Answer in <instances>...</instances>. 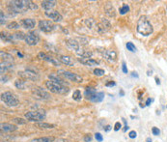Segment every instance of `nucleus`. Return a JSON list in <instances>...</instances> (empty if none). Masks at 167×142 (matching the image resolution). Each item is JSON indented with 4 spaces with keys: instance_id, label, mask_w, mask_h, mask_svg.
Masks as SVG:
<instances>
[{
    "instance_id": "obj_9",
    "label": "nucleus",
    "mask_w": 167,
    "mask_h": 142,
    "mask_svg": "<svg viewBox=\"0 0 167 142\" xmlns=\"http://www.w3.org/2000/svg\"><path fill=\"white\" fill-rule=\"evenodd\" d=\"M61 73H62V76L65 77V79H67L69 80L76 82V83H81V82H83L82 76H78L76 74H73V73L68 72V71H62Z\"/></svg>"
},
{
    "instance_id": "obj_50",
    "label": "nucleus",
    "mask_w": 167,
    "mask_h": 142,
    "mask_svg": "<svg viewBox=\"0 0 167 142\" xmlns=\"http://www.w3.org/2000/svg\"><path fill=\"white\" fill-rule=\"evenodd\" d=\"M128 129V125L127 126H125V128H124V131H127V130Z\"/></svg>"
},
{
    "instance_id": "obj_46",
    "label": "nucleus",
    "mask_w": 167,
    "mask_h": 142,
    "mask_svg": "<svg viewBox=\"0 0 167 142\" xmlns=\"http://www.w3.org/2000/svg\"><path fill=\"white\" fill-rule=\"evenodd\" d=\"M152 103V100L149 98V99H147V100H146V105H150V103Z\"/></svg>"
},
{
    "instance_id": "obj_30",
    "label": "nucleus",
    "mask_w": 167,
    "mask_h": 142,
    "mask_svg": "<svg viewBox=\"0 0 167 142\" xmlns=\"http://www.w3.org/2000/svg\"><path fill=\"white\" fill-rule=\"evenodd\" d=\"M14 35V38L15 39H20V40H25V37H26V34H24L23 32H17V33H15L13 34Z\"/></svg>"
},
{
    "instance_id": "obj_11",
    "label": "nucleus",
    "mask_w": 167,
    "mask_h": 142,
    "mask_svg": "<svg viewBox=\"0 0 167 142\" xmlns=\"http://www.w3.org/2000/svg\"><path fill=\"white\" fill-rule=\"evenodd\" d=\"M45 15L48 17H49L50 20H52L54 22H60L63 20V17L61 16V14L56 11H48L45 13Z\"/></svg>"
},
{
    "instance_id": "obj_24",
    "label": "nucleus",
    "mask_w": 167,
    "mask_h": 142,
    "mask_svg": "<svg viewBox=\"0 0 167 142\" xmlns=\"http://www.w3.org/2000/svg\"><path fill=\"white\" fill-rule=\"evenodd\" d=\"M104 92H98L95 95V97L92 99L91 102H93V103H101V100H104Z\"/></svg>"
},
{
    "instance_id": "obj_37",
    "label": "nucleus",
    "mask_w": 167,
    "mask_h": 142,
    "mask_svg": "<svg viewBox=\"0 0 167 142\" xmlns=\"http://www.w3.org/2000/svg\"><path fill=\"white\" fill-rule=\"evenodd\" d=\"M0 17H1V20H0V23H1V25H4L5 24V16H4V13L3 11H0Z\"/></svg>"
},
{
    "instance_id": "obj_1",
    "label": "nucleus",
    "mask_w": 167,
    "mask_h": 142,
    "mask_svg": "<svg viewBox=\"0 0 167 142\" xmlns=\"http://www.w3.org/2000/svg\"><path fill=\"white\" fill-rule=\"evenodd\" d=\"M38 5L29 0H14L9 2V10L15 14H22L27 10H37Z\"/></svg>"
},
{
    "instance_id": "obj_32",
    "label": "nucleus",
    "mask_w": 167,
    "mask_h": 142,
    "mask_svg": "<svg viewBox=\"0 0 167 142\" xmlns=\"http://www.w3.org/2000/svg\"><path fill=\"white\" fill-rule=\"evenodd\" d=\"M126 47H127L128 50H129V51H131V52H135L136 51V47L131 42H128L126 44Z\"/></svg>"
},
{
    "instance_id": "obj_16",
    "label": "nucleus",
    "mask_w": 167,
    "mask_h": 142,
    "mask_svg": "<svg viewBox=\"0 0 167 142\" xmlns=\"http://www.w3.org/2000/svg\"><path fill=\"white\" fill-rule=\"evenodd\" d=\"M21 25L25 29H33L36 25V20L33 19H24L21 20Z\"/></svg>"
},
{
    "instance_id": "obj_54",
    "label": "nucleus",
    "mask_w": 167,
    "mask_h": 142,
    "mask_svg": "<svg viewBox=\"0 0 167 142\" xmlns=\"http://www.w3.org/2000/svg\"><path fill=\"white\" fill-rule=\"evenodd\" d=\"M166 108H167V105H166Z\"/></svg>"
},
{
    "instance_id": "obj_22",
    "label": "nucleus",
    "mask_w": 167,
    "mask_h": 142,
    "mask_svg": "<svg viewBox=\"0 0 167 142\" xmlns=\"http://www.w3.org/2000/svg\"><path fill=\"white\" fill-rule=\"evenodd\" d=\"M49 79L53 81V82H56V83H59V84H62V85H65L66 86V82H65V80H63L61 77H60L59 76L57 75H54V74H51L48 76Z\"/></svg>"
},
{
    "instance_id": "obj_47",
    "label": "nucleus",
    "mask_w": 167,
    "mask_h": 142,
    "mask_svg": "<svg viewBox=\"0 0 167 142\" xmlns=\"http://www.w3.org/2000/svg\"><path fill=\"white\" fill-rule=\"evenodd\" d=\"M119 94H120V96H121V97H123V96H125V92H124V90H120V92H119Z\"/></svg>"
},
{
    "instance_id": "obj_45",
    "label": "nucleus",
    "mask_w": 167,
    "mask_h": 142,
    "mask_svg": "<svg viewBox=\"0 0 167 142\" xmlns=\"http://www.w3.org/2000/svg\"><path fill=\"white\" fill-rule=\"evenodd\" d=\"M110 130H111V126H109V125L106 126V127L104 128V131H109Z\"/></svg>"
},
{
    "instance_id": "obj_4",
    "label": "nucleus",
    "mask_w": 167,
    "mask_h": 142,
    "mask_svg": "<svg viewBox=\"0 0 167 142\" xmlns=\"http://www.w3.org/2000/svg\"><path fill=\"white\" fill-rule=\"evenodd\" d=\"M1 100L5 103L7 106L10 107H15L20 104V100L17 97L11 92H4L1 94Z\"/></svg>"
},
{
    "instance_id": "obj_44",
    "label": "nucleus",
    "mask_w": 167,
    "mask_h": 142,
    "mask_svg": "<svg viewBox=\"0 0 167 142\" xmlns=\"http://www.w3.org/2000/svg\"><path fill=\"white\" fill-rule=\"evenodd\" d=\"M131 76H133V77H136V79H138V77H139L138 74H137V73H135V72L131 73Z\"/></svg>"
},
{
    "instance_id": "obj_41",
    "label": "nucleus",
    "mask_w": 167,
    "mask_h": 142,
    "mask_svg": "<svg viewBox=\"0 0 167 142\" xmlns=\"http://www.w3.org/2000/svg\"><path fill=\"white\" fill-rule=\"evenodd\" d=\"M122 71L124 74H128V68H127V65H126V63L123 62L122 63Z\"/></svg>"
},
{
    "instance_id": "obj_7",
    "label": "nucleus",
    "mask_w": 167,
    "mask_h": 142,
    "mask_svg": "<svg viewBox=\"0 0 167 142\" xmlns=\"http://www.w3.org/2000/svg\"><path fill=\"white\" fill-rule=\"evenodd\" d=\"M39 27H40V29L42 31L45 32V33L52 32L57 28V26L50 20H40L39 21Z\"/></svg>"
},
{
    "instance_id": "obj_38",
    "label": "nucleus",
    "mask_w": 167,
    "mask_h": 142,
    "mask_svg": "<svg viewBox=\"0 0 167 142\" xmlns=\"http://www.w3.org/2000/svg\"><path fill=\"white\" fill-rule=\"evenodd\" d=\"M152 132H153V134L154 135H159V134H160V131L157 129V128H156V127H154L152 129Z\"/></svg>"
},
{
    "instance_id": "obj_42",
    "label": "nucleus",
    "mask_w": 167,
    "mask_h": 142,
    "mask_svg": "<svg viewBox=\"0 0 167 142\" xmlns=\"http://www.w3.org/2000/svg\"><path fill=\"white\" fill-rule=\"evenodd\" d=\"M115 85H116L115 81H110V82H107V83L105 84V86H107V87H112V86H115Z\"/></svg>"
},
{
    "instance_id": "obj_17",
    "label": "nucleus",
    "mask_w": 167,
    "mask_h": 142,
    "mask_svg": "<svg viewBox=\"0 0 167 142\" xmlns=\"http://www.w3.org/2000/svg\"><path fill=\"white\" fill-rule=\"evenodd\" d=\"M38 56H39L41 59H43V60H45V61H48V62H49V63H51L52 65L56 66V67H58V66L60 65V63H59L58 61H56V60H55V59L52 58V57L46 55V54H45V52H40Z\"/></svg>"
},
{
    "instance_id": "obj_23",
    "label": "nucleus",
    "mask_w": 167,
    "mask_h": 142,
    "mask_svg": "<svg viewBox=\"0 0 167 142\" xmlns=\"http://www.w3.org/2000/svg\"><path fill=\"white\" fill-rule=\"evenodd\" d=\"M13 39H15V38H14V35L7 34V33H5V32H2V33H1V40L4 41V42L13 43Z\"/></svg>"
},
{
    "instance_id": "obj_55",
    "label": "nucleus",
    "mask_w": 167,
    "mask_h": 142,
    "mask_svg": "<svg viewBox=\"0 0 167 142\" xmlns=\"http://www.w3.org/2000/svg\"><path fill=\"white\" fill-rule=\"evenodd\" d=\"M166 9H167V7H166Z\"/></svg>"
},
{
    "instance_id": "obj_19",
    "label": "nucleus",
    "mask_w": 167,
    "mask_h": 142,
    "mask_svg": "<svg viewBox=\"0 0 167 142\" xmlns=\"http://www.w3.org/2000/svg\"><path fill=\"white\" fill-rule=\"evenodd\" d=\"M98 93L96 91V89L94 88V87H87V88L85 89V97L87 100H92V99L95 97V95Z\"/></svg>"
},
{
    "instance_id": "obj_49",
    "label": "nucleus",
    "mask_w": 167,
    "mask_h": 142,
    "mask_svg": "<svg viewBox=\"0 0 167 142\" xmlns=\"http://www.w3.org/2000/svg\"><path fill=\"white\" fill-rule=\"evenodd\" d=\"M156 84H157V85H159V84H160V81H159V79H157V77H156Z\"/></svg>"
},
{
    "instance_id": "obj_43",
    "label": "nucleus",
    "mask_w": 167,
    "mask_h": 142,
    "mask_svg": "<svg viewBox=\"0 0 167 142\" xmlns=\"http://www.w3.org/2000/svg\"><path fill=\"white\" fill-rule=\"evenodd\" d=\"M92 140V136L91 135H85L84 136V141L85 142H91Z\"/></svg>"
},
{
    "instance_id": "obj_31",
    "label": "nucleus",
    "mask_w": 167,
    "mask_h": 142,
    "mask_svg": "<svg viewBox=\"0 0 167 142\" xmlns=\"http://www.w3.org/2000/svg\"><path fill=\"white\" fill-rule=\"evenodd\" d=\"M7 27L9 29H18L20 27V25L18 24L17 21H12V22H10V23L7 25Z\"/></svg>"
},
{
    "instance_id": "obj_3",
    "label": "nucleus",
    "mask_w": 167,
    "mask_h": 142,
    "mask_svg": "<svg viewBox=\"0 0 167 142\" xmlns=\"http://www.w3.org/2000/svg\"><path fill=\"white\" fill-rule=\"evenodd\" d=\"M45 86L50 92H52L54 94H59V95H66L69 93L70 89L67 86L56 83V82H53L51 80L45 81Z\"/></svg>"
},
{
    "instance_id": "obj_26",
    "label": "nucleus",
    "mask_w": 167,
    "mask_h": 142,
    "mask_svg": "<svg viewBox=\"0 0 167 142\" xmlns=\"http://www.w3.org/2000/svg\"><path fill=\"white\" fill-rule=\"evenodd\" d=\"M54 141V137L50 136V137H40V138H35L32 139L29 142H53Z\"/></svg>"
},
{
    "instance_id": "obj_39",
    "label": "nucleus",
    "mask_w": 167,
    "mask_h": 142,
    "mask_svg": "<svg viewBox=\"0 0 167 142\" xmlns=\"http://www.w3.org/2000/svg\"><path fill=\"white\" fill-rule=\"evenodd\" d=\"M122 128V125H121V123L120 122H116L115 123V126H114V130L117 131H119L120 129H121Z\"/></svg>"
},
{
    "instance_id": "obj_8",
    "label": "nucleus",
    "mask_w": 167,
    "mask_h": 142,
    "mask_svg": "<svg viewBox=\"0 0 167 142\" xmlns=\"http://www.w3.org/2000/svg\"><path fill=\"white\" fill-rule=\"evenodd\" d=\"M17 75L20 76L22 79H29V80H38L39 79V75L35 73L34 71L31 70H25L22 72H18Z\"/></svg>"
},
{
    "instance_id": "obj_29",
    "label": "nucleus",
    "mask_w": 167,
    "mask_h": 142,
    "mask_svg": "<svg viewBox=\"0 0 167 142\" xmlns=\"http://www.w3.org/2000/svg\"><path fill=\"white\" fill-rule=\"evenodd\" d=\"M73 99L76 100V102H79V100L82 99V96H81V92L79 90H76L75 92L73 94Z\"/></svg>"
},
{
    "instance_id": "obj_15",
    "label": "nucleus",
    "mask_w": 167,
    "mask_h": 142,
    "mask_svg": "<svg viewBox=\"0 0 167 142\" xmlns=\"http://www.w3.org/2000/svg\"><path fill=\"white\" fill-rule=\"evenodd\" d=\"M56 1H54V0H45V1H43L41 3V6L42 8L44 9V10H45L46 12L51 10L52 8H54L55 6H56Z\"/></svg>"
},
{
    "instance_id": "obj_6",
    "label": "nucleus",
    "mask_w": 167,
    "mask_h": 142,
    "mask_svg": "<svg viewBox=\"0 0 167 142\" xmlns=\"http://www.w3.org/2000/svg\"><path fill=\"white\" fill-rule=\"evenodd\" d=\"M32 95L37 100H45L50 99V95L43 88H41V87H36V88L32 90Z\"/></svg>"
},
{
    "instance_id": "obj_52",
    "label": "nucleus",
    "mask_w": 167,
    "mask_h": 142,
    "mask_svg": "<svg viewBox=\"0 0 167 142\" xmlns=\"http://www.w3.org/2000/svg\"><path fill=\"white\" fill-rule=\"evenodd\" d=\"M146 142H152V139H151V138H150V137H149V138H147Z\"/></svg>"
},
{
    "instance_id": "obj_34",
    "label": "nucleus",
    "mask_w": 167,
    "mask_h": 142,
    "mask_svg": "<svg viewBox=\"0 0 167 142\" xmlns=\"http://www.w3.org/2000/svg\"><path fill=\"white\" fill-rule=\"evenodd\" d=\"M128 11H129V6L127 5V4L123 5L121 8H120V10H119V12H120V14H121V15H125V14H127Z\"/></svg>"
},
{
    "instance_id": "obj_18",
    "label": "nucleus",
    "mask_w": 167,
    "mask_h": 142,
    "mask_svg": "<svg viewBox=\"0 0 167 142\" xmlns=\"http://www.w3.org/2000/svg\"><path fill=\"white\" fill-rule=\"evenodd\" d=\"M59 61L65 64V65L70 66V67H73L75 65V61H73V59L71 56H66V55H60L59 56Z\"/></svg>"
},
{
    "instance_id": "obj_36",
    "label": "nucleus",
    "mask_w": 167,
    "mask_h": 142,
    "mask_svg": "<svg viewBox=\"0 0 167 142\" xmlns=\"http://www.w3.org/2000/svg\"><path fill=\"white\" fill-rule=\"evenodd\" d=\"M95 138H96L97 141H99V142H101L104 140V137H103V135L100 134V132H97V134H95Z\"/></svg>"
},
{
    "instance_id": "obj_14",
    "label": "nucleus",
    "mask_w": 167,
    "mask_h": 142,
    "mask_svg": "<svg viewBox=\"0 0 167 142\" xmlns=\"http://www.w3.org/2000/svg\"><path fill=\"white\" fill-rule=\"evenodd\" d=\"M78 61L81 64H83V65L88 66V67L98 66L100 64L97 60H94V59H92V58H78Z\"/></svg>"
},
{
    "instance_id": "obj_27",
    "label": "nucleus",
    "mask_w": 167,
    "mask_h": 142,
    "mask_svg": "<svg viewBox=\"0 0 167 142\" xmlns=\"http://www.w3.org/2000/svg\"><path fill=\"white\" fill-rule=\"evenodd\" d=\"M15 86L17 87V89H20V90H24L25 87H26V82L23 80V79H17L15 82Z\"/></svg>"
},
{
    "instance_id": "obj_12",
    "label": "nucleus",
    "mask_w": 167,
    "mask_h": 142,
    "mask_svg": "<svg viewBox=\"0 0 167 142\" xmlns=\"http://www.w3.org/2000/svg\"><path fill=\"white\" fill-rule=\"evenodd\" d=\"M104 58L109 63H114L117 60V53L114 50H105L104 52Z\"/></svg>"
},
{
    "instance_id": "obj_53",
    "label": "nucleus",
    "mask_w": 167,
    "mask_h": 142,
    "mask_svg": "<svg viewBox=\"0 0 167 142\" xmlns=\"http://www.w3.org/2000/svg\"><path fill=\"white\" fill-rule=\"evenodd\" d=\"M147 75H148V76H152V71H151V72H150V71H149V72H148V74H147Z\"/></svg>"
},
{
    "instance_id": "obj_2",
    "label": "nucleus",
    "mask_w": 167,
    "mask_h": 142,
    "mask_svg": "<svg viewBox=\"0 0 167 142\" xmlns=\"http://www.w3.org/2000/svg\"><path fill=\"white\" fill-rule=\"evenodd\" d=\"M137 32L142 36H149L153 33V26L146 17H141L137 21Z\"/></svg>"
},
{
    "instance_id": "obj_51",
    "label": "nucleus",
    "mask_w": 167,
    "mask_h": 142,
    "mask_svg": "<svg viewBox=\"0 0 167 142\" xmlns=\"http://www.w3.org/2000/svg\"><path fill=\"white\" fill-rule=\"evenodd\" d=\"M17 55L20 56V57H23V55H22V54H21L20 52H17Z\"/></svg>"
},
{
    "instance_id": "obj_28",
    "label": "nucleus",
    "mask_w": 167,
    "mask_h": 142,
    "mask_svg": "<svg viewBox=\"0 0 167 142\" xmlns=\"http://www.w3.org/2000/svg\"><path fill=\"white\" fill-rule=\"evenodd\" d=\"M37 127L40 128V129H53L54 125L53 124H48V123H38L37 124Z\"/></svg>"
},
{
    "instance_id": "obj_21",
    "label": "nucleus",
    "mask_w": 167,
    "mask_h": 142,
    "mask_svg": "<svg viewBox=\"0 0 167 142\" xmlns=\"http://www.w3.org/2000/svg\"><path fill=\"white\" fill-rule=\"evenodd\" d=\"M14 68V65L11 62H1V66H0V72L3 75L4 73L8 70H11Z\"/></svg>"
},
{
    "instance_id": "obj_35",
    "label": "nucleus",
    "mask_w": 167,
    "mask_h": 142,
    "mask_svg": "<svg viewBox=\"0 0 167 142\" xmlns=\"http://www.w3.org/2000/svg\"><path fill=\"white\" fill-rule=\"evenodd\" d=\"M13 121L15 122V123H17V124H20V125H24V124L26 123V121L23 120L22 118H15Z\"/></svg>"
},
{
    "instance_id": "obj_25",
    "label": "nucleus",
    "mask_w": 167,
    "mask_h": 142,
    "mask_svg": "<svg viewBox=\"0 0 167 142\" xmlns=\"http://www.w3.org/2000/svg\"><path fill=\"white\" fill-rule=\"evenodd\" d=\"M0 55H1V58L4 60V62H12L14 60V57L11 55L10 53L1 51V52H0Z\"/></svg>"
},
{
    "instance_id": "obj_40",
    "label": "nucleus",
    "mask_w": 167,
    "mask_h": 142,
    "mask_svg": "<svg viewBox=\"0 0 167 142\" xmlns=\"http://www.w3.org/2000/svg\"><path fill=\"white\" fill-rule=\"evenodd\" d=\"M128 136L131 137V138H135V137L137 136V134H136V131H129V134H128Z\"/></svg>"
},
{
    "instance_id": "obj_48",
    "label": "nucleus",
    "mask_w": 167,
    "mask_h": 142,
    "mask_svg": "<svg viewBox=\"0 0 167 142\" xmlns=\"http://www.w3.org/2000/svg\"><path fill=\"white\" fill-rule=\"evenodd\" d=\"M57 142H69L67 139H57Z\"/></svg>"
},
{
    "instance_id": "obj_33",
    "label": "nucleus",
    "mask_w": 167,
    "mask_h": 142,
    "mask_svg": "<svg viewBox=\"0 0 167 142\" xmlns=\"http://www.w3.org/2000/svg\"><path fill=\"white\" fill-rule=\"evenodd\" d=\"M93 73H94V75L97 76H104V74H105L104 70H103V69H99V68L95 69L94 72H93Z\"/></svg>"
},
{
    "instance_id": "obj_5",
    "label": "nucleus",
    "mask_w": 167,
    "mask_h": 142,
    "mask_svg": "<svg viewBox=\"0 0 167 142\" xmlns=\"http://www.w3.org/2000/svg\"><path fill=\"white\" fill-rule=\"evenodd\" d=\"M46 114L44 110H37V111H29L25 113V118L31 122H41L45 119Z\"/></svg>"
},
{
    "instance_id": "obj_20",
    "label": "nucleus",
    "mask_w": 167,
    "mask_h": 142,
    "mask_svg": "<svg viewBox=\"0 0 167 142\" xmlns=\"http://www.w3.org/2000/svg\"><path fill=\"white\" fill-rule=\"evenodd\" d=\"M17 126L12 125V124L9 123H2L1 124V130L4 131H17Z\"/></svg>"
},
{
    "instance_id": "obj_10",
    "label": "nucleus",
    "mask_w": 167,
    "mask_h": 142,
    "mask_svg": "<svg viewBox=\"0 0 167 142\" xmlns=\"http://www.w3.org/2000/svg\"><path fill=\"white\" fill-rule=\"evenodd\" d=\"M24 41L28 45H36L39 43L40 37L36 32H29V33L26 34V37H25Z\"/></svg>"
},
{
    "instance_id": "obj_13",
    "label": "nucleus",
    "mask_w": 167,
    "mask_h": 142,
    "mask_svg": "<svg viewBox=\"0 0 167 142\" xmlns=\"http://www.w3.org/2000/svg\"><path fill=\"white\" fill-rule=\"evenodd\" d=\"M66 45H68V48H70L71 49L75 50V52L76 53L77 51H79L81 49L80 48V45H79V43H77L76 40L73 39H68L66 41Z\"/></svg>"
}]
</instances>
